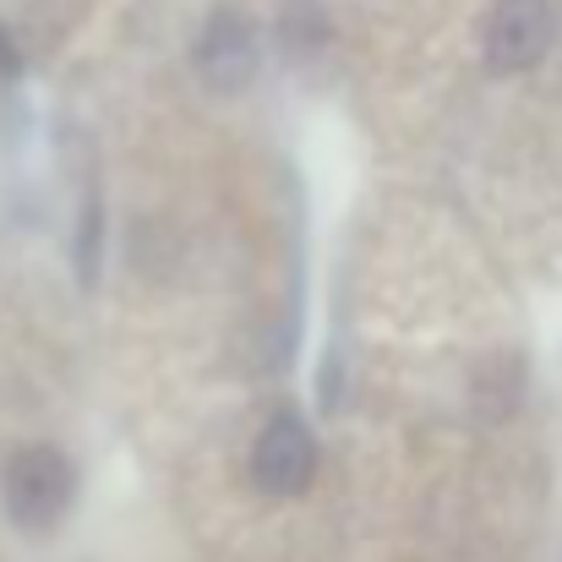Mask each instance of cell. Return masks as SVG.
Instances as JSON below:
<instances>
[{"label":"cell","instance_id":"2","mask_svg":"<svg viewBox=\"0 0 562 562\" xmlns=\"http://www.w3.org/2000/svg\"><path fill=\"white\" fill-rule=\"evenodd\" d=\"M552 49V5L547 0H497L486 22V66L514 77L530 71Z\"/></svg>","mask_w":562,"mask_h":562},{"label":"cell","instance_id":"1","mask_svg":"<svg viewBox=\"0 0 562 562\" xmlns=\"http://www.w3.org/2000/svg\"><path fill=\"white\" fill-rule=\"evenodd\" d=\"M0 492H5V514L22 530H49L71 508L77 475H71V459L60 448H22V453H11Z\"/></svg>","mask_w":562,"mask_h":562},{"label":"cell","instance_id":"5","mask_svg":"<svg viewBox=\"0 0 562 562\" xmlns=\"http://www.w3.org/2000/svg\"><path fill=\"white\" fill-rule=\"evenodd\" d=\"M16 66H22V60H16V44L0 33V77H16Z\"/></svg>","mask_w":562,"mask_h":562},{"label":"cell","instance_id":"3","mask_svg":"<svg viewBox=\"0 0 562 562\" xmlns=\"http://www.w3.org/2000/svg\"><path fill=\"white\" fill-rule=\"evenodd\" d=\"M312 470H317V442L312 431L295 420V415H279L262 426L257 448H251V475L268 497H295L312 486Z\"/></svg>","mask_w":562,"mask_h":562},{"label":"cell","instance_id":"4","mask_svg":"<svg viewBox=\"0 0 562 562\" xmlns=\"http://www.w3.org/2000/svg\"><path fill=\"white\" fill-rule=\"evenodd\" d=\"M196 66L213 88H240L251 71H257V33L246 16H213L207 33H202V49H196Z\"/></svg>","mask_w":562,"mask_h":562}]
</instances>
